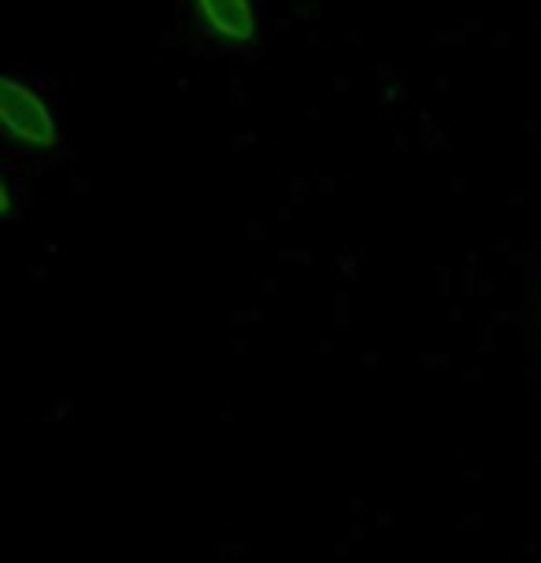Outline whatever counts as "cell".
Listing matches in <instances>:
<instances>
[{
    "label": "cell",
    "instance_id": "6da1fadb",
    "mask_svg": "<svg viewBox=\"0 0 541 563\" xmlns=\"http://www.w3.org/2000/svg\"><path fill=\"white\" fill-rule=\"evenodd\" d=\"M178 15L212 56H253L264 42V0H178Z\"/></svg>",
    "mask_w": 541,
    "mask_h": 563
},
{
    "label": "cell",
    "instance_id": "3957f363",
    "mask_svg": "<svg viewBox=\"0 0 541 563\" xmlns=\"http://www.w3.org/2000/svg\"><path fill=\"white\" fill-rule=\"evenodd\" d=\"M534 356H538V367H541V330H538V341H534Z\"/></svg>",
    "mask_w": 541,
    "mask_h": 563
},
{
    "label": "cell",
    "instance_id": "7a4b0ae2",
    "mask_svg": "<svg viewBox=\"0 0 541 563\" xmlns=\"http://www.w3.org/2000/svg\"><path fill=\"white\" fill-rule=\"evenodd\" d=\"M0 119L12 148H23L26 156H64V123L42 82L15 70L0 78Z\"/></svg>",
    "mask_w": 541,
    "mask_h": 563
}]
</instances>
